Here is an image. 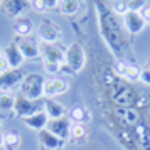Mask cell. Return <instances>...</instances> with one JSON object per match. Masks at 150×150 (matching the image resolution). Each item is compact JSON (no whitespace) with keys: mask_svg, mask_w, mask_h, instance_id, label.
<instances>
[{"mask_svg":"<svg viewBox=\"0 0 150 150\" xmlns=\"http://www.w3.org/2000/svg\"><path fill=\"white\" fill-rule=\"evenodd\" d=\"M44 84H46L44 76L39 74V73H30V74L24 76L19 89H21V95L25 96V98L42 100L44 98Z\"/></svg>","mask_w":150,"mask_h":150,"instance_id":"6da1fadb","label":"cell"},{"mask_svg":"<svg viewBox=\"0 0 150 150\" xmlns=\"http://www.w3.org/2000/svg\"><path fill=\"white\" fill-rule=\"evenodd\" d=\"M84 64H86V54L83 46L79 42H71L64 51V66L74 74L84 68Z\"/></svg>","mask_w":150,"mask_h":150,"instance_id":"7a4b0ae2","label":"cell"},{"mask_svg":"<svg viewBox=\"0 0 150 150\" xmlns=\"http://www.w3.org/2000/svg\"><path fill=\"white\" fill-rule=\"evenodd\" d=\"M42 110H44V98L42 100H30V98H25L22 95H15L14 113L17 116L25 118V116H30L37 111H42Z\"/></svg>","mask_w":150,"mask_h":150,"instance_id":"3957f363","label":"cell"},{"mask_svg":"<svg viewBox=\"0 0 150 150\" xmlns=\"http://www.w3.org/2000/svg\"><path fill=\"white\" fill-rule=\"evenodd\" d=\"M15 42H17V46H19L25 61H39V59H42L41 47H39V44L34 39H30V37H17Z\"/></svg>","mask_w":150,"mask_h":150,"instance_id":"277c9868","label":"cell"},{"mask_svg":"<svg viewBox=\"0 0 150 150\" xmlns=\"http://www.w3.org/2000/svg\"><path fill=\"white\" fill-rule=\"evenodd\" d=\"M0 7L7 17L17 19L25 15V12L30 8V0H4Z\"/></svg>","mask_w":150,"mask_h":150,"instance_id":"5b68a950","label":"cell"},{"mask_svg":"<svg viewBox=\"0 0 150 150\" xmlns=\"http://www.w3.org/2000/svg\"><path fill=\"white\" fill-rule=\"evenodd\" d=\"M39 39H41V42L56 44L61 39V27L52 21H47V19L42 21L39 24Z\"/></svg>","mask_w":150,"mask_h":150,"instance_id":"8992f818","label":"cell"},{"mask_svg":"<svg viewBox=\"0 0 150 150\" xmlns=\"http://www.w3.org/2000/svg\"><path fill=\"white\" fill-rule=\"evenodd\" d=\"M22 79H24V74L21 73V69H7L5 73L0 74V91L10 93L12 89L21 86Z\"/></svg>","mask_w":150,"mask_h":150,"instance_id":"52a82bcc","label":"cell"},{"mask_svg":"<svg viewBox=\"0 0 150 150\" xmlns=\"http://www.w3.org/2000/svg\"><path fill=\"white\" fill-rule=\"evenodd\" d=\"M2 54H4L5 59H7V64H8L10 69H21V66L24 64V61H25L15 41L8 42L7 46L2 49Z\"/></svg>","mask_w":150,"mask_h":150,"instance_id":"ba28073f","label":"cell"},{"mask_svg":"<svg viewBox=\"0 0 150 150\" xmlns=\"http://www.w3.org/2000/svg\"><path fill=\"white\" fill-rule=\"evenodd\" d=\"M39 47H41V57H42V61L64 64V51H62L57 44L41 42V44H39Z\"/></svg>","mask_w":150,"mask_h":150,"instance_id":"9c48e42d","label":"cell"},{"mask_svg":"<svg viewBox=\"0 0 150 150\" xmlns=\"http://www.w3.org/2000/svg\"><path fill=\"white\" fill-rule=\"evenodd\" d=\"M69 89V83L64 79V78H51V79H46V84H44V98H54L57 95H62Z\"/></svg>","mask_w":150,"mask_h":150,"instance_id":"30bf717a","label":"cell"},{"mask_svg":"<svg viewBox=\"0 0 150 150\" xmlns=\"http://www.w3.org/2000/svg\"><path fill=\"white\" fill-rule=\"evenodd\" d=\"M71 120L68 116H62V118H57V120H49L47 128L52 135H56L59 140H66L69 137V132H71Z\"/></svg>","mask_w":150,"mask_h":150,"instance_id":"8fae6325","label":"cell"},{"mask_svg":"<svg viewBox=\"0 0 150 150\" xmlns=\"http://www.w3.org/2000/svg\"><path fill=\"white\" fill-rule=\"evenodd\" d=\"M123 24H125V29L133 35L140 34L145 27V21L142 19L140 12H132V10H128L123 15Z\"/></svg>","mask_w":150,"mask_h":150,"instance_id":"7c38bea8","label":"cell"},{"mask_svg":"<svg viewBox=\"0 0 150 150\" xmlns=\"http://www.w3.org/2000/svg\"><path fill=\"white\" fill-rule=\"evenodd\" d=\"M39 149L41 150H59L62 145V140H59L56 135H52L49 130H42L37 135Z\"/></svg>","mask_w":150,"mask_h":150,"instance_id":"4fadbf2b","label":"cell"},{"mask_svg":"<svg viewBox=\"0 0 150 150\" xmlns=\"http://www.w3.org/2000/svg\"><path fill=\"white\" fill-rule=\"evenodd\" d=\"M12 29L17 37H30V34L34 32V22L30 21L29 17L22 15V17H17L12 22Z\"/></svg>","mask_w":150,"mask_h":150,"instance_id":"5bb4252c","label":"cell"},{"mask_svg":"<svg viewBox=\"0 0 150 150\" xmlns=\"http://www.w3.org/2000/svg\"><path fill=\"white\" fill-rule=\"evenodd\" d=\"M22 122L25 123L29 128L35 130V132H42V130L47 128L49 116H47V113H46V111L42 110V111H37V113H34V115L22 118Z\"/></svg>","mask_w":150,"mask_h":150,"instance_id":"9a60e30c","label":"cell"},{"mask_svg":"<svg viewBox=\"0 0 150 150\" xmlns=\"http://www.w3.org/2000/svg\"><path fill=\"white\" fill-rule=\"evenodd\" d=\"M44 111L47 113L49 120H57V118L66 116L68 110L64 108V105H61L54 98H44Z\"/></svg>","mask_w":150,"mask_h":150,"instance_id":"2e32d148","label":"cell"},{"mask_svg":"<svg viewBox=\"0 0 150 150\" xmlns=\"http://www.w3.org/2000/svg\"><path fill=\"white\" fill-rule=\"evenodd\" d=\"M21 143H22V137L15 130H10L4 135V149L5 150H19Z\"/></svg>","mask_w":150,"mask_h":150,"instance_id":"e0dca14e","label":"cell"},{"mask_svg":"<svg viewBox=\"0 0 150 150\" xmlns=\"http://www.w3.org/2000/svg\"><path fill=\"white\" fill-rule=\"evenodd\" d=\"M15 105V95L12 93H0V113L10 115L14 111Z\"/></svg>","mask_w":150,"mask_h":150,"instance_id":"ac0fdd59","label":"cell"},{"mask_svg":"<svg viewBox=\"0 0 150 150\" xmlns=\"http://www.w3.org/2000/svg\"><path fill=\"white\" fill-rule=\"evenodd\" d=\"M57 8L62 15H74L79 10V0H59Z\"/></svg>","mask_w":150,"mask_h":150,"instance_id":"d6986e66","label":"cell"},{"mask_svg":"<svg viewBox=\"0 0 150 150\" xmlns=\"http://www.w3.org/2000/svg\"><path fill=\"white\" fill-rule=\"evenodd\" d=\"M88 118H89L88 111H86V108H83V106H74V108L69 111V120L73 123H86Z\"/></svg>","mask_w":150,"mask_h":150,"instance_id":"ffe728a7","label":"cell"},{"mask_svg":"<svg viewBox=\"0 0 150 150\" xmlns=\"http://www.w3.org/2000/svg\"><path fill=\"white\" fill-rule=\"evenodd\" d=\"M69 137H71V138H74V140L84 138V137H86V125H84V123H71V132H69Z\"/></svg>","mask_w":150,"mask_h":150,"instance_id":"44dd1931","label":"cell"},{"mask_svg":"<svg viewBox=\"0 0 150 150\" xmlns=\"http://www.w3.org/2000/svg\"><path fill=\"white\" fill-rule=\"evenodd\" d=\"M140 71H142V68H138L135 64H128L127 66V73H125V79L128 83L140 81Z\"/></svg>","mask_w":150,"mask_h":150,"instance_id":"7402d4cb","label":"cell"},{"mask_svg":"<svg viewBox=\"0 0 150 150\" xmlns=\"http://www.w3.org/2000/svg\"><path fill=\"white\" fill-rule=\"evenodd\" d=\"M42 64H44V71H46L47 74H51L52 78H54L56 74H59V73H61L62 64H57V62H49V61H42Z\"/></svg>","mask_w":150,"mask_h":150,"instance_id":"603a6c76","label":"cell"},{"mask_svg":"<svg viewBox=\"0 0 150 150\" xmlns=\"http://www.w3.org/2000/svg\"><path fill=\"white\" fill-rule=\"evenodd\" d=\"M113 12L116 15H122L123 17L128 12V2L127 0H116V2H113Z\"/></svg>","mask_w":150,"mask_h":150,"instance_id":"cb8c5ba5","label":"cell"},{"mask_svg":"<svg viewBox=\"0 0 150 150\" xmlns=\"http://www.w3.org/2000/svg\"><path fill=\"white\" fill-rule=\"evenodd\" d=\"M127 2H128V10L132 12H140L147 5V0H127Z\"/></svg>","mask_w":150,"mask_h":150,"instance_id":"d4e9b609","label":"cell"},{"mask_svg":"<svg viewBox=\"0 0 150 150\" xmlns=\"http://www.w3.org/2000/svg\"><path fill=\"white\" fill-rule=\"evenodd\" d=\"M127 66H128V62H125V61H118L115 64V73L120 78H125V73H127Z\"/></svg>","mask_w":150,"mask_h":150,"instance_id":"484cf974","label":"cell"},{"mask_svg":"<svg viewBox=\"0 0 150 150\" xmlns=\"http://www.w3.org/2000/svg\"><path fill=\"white\" fill-rule=\"evenodd\" d=\"M140 81H142L143 84L150 86V68H147V66L142 68V71H140Z\"/></svg>","mask_w":150,"mask_h":150,"instance_id":"4316f807","label":"cell"},{"mask_svg":"<svg viewBox=\"0 0 150 150\" xmlns=\"http://www.w3.org/2000/svg\"><path fill=\"white\" fill-rule=\"evenodd\" d=\"M30 7L34 8L35 12H46V7H44L42 0H30Z\"/></svg>","mask_w":150,"mask_h":150,"instance_id":"83f0119b","label":"cell"},{"mask_svg":"<svg viewBox=\"0 0 150 150\" xmlns=\"http://www.w3.org/2000/svg\"><path fill=\"white\" fill-rule=\"evenodd\" d=\"M140 15H142V19L145 21V24H150V5L149 4L140 10Z\"/></svg>","mask_w":150,"mask_h":150,"instance_id":"f1b7e54d","label":"cell"},{"mask_svg":"<svg viewBox=\"0 0 150 150\" xmlns=\"http://www.w3.org/2000/svg\"><path fill=\"white\" fill-rule=\"evenodd\" d=\"M42 4H44L46 10H54L59 5V0H42Z\"/></svg>","mask_w":150,"mask_h":150,"instance_id":"f546056e","label":"cell"},{"mask_svg":"<svg viewBox=\"0 0 150 150\" xmlns=\"http://www.w3.org/2000/svg\"><path fill=\"white\" fill-rule=\"evenodd\" d=\"M7 69H10V68H8V64H7V59L4 57V54H0V74H2V73H5Z\"/></svg>","mask_w":150,"mask_h":150,"instance_id":"4dcf8cb0","label":"cell"},{"mask_svg":"<svg viewBox=\"0 0 150 150\" xmlns=\"http://www.w3.org/2000/svg\"><path fill=\"white\" fill-rule=\"evenodd\" d=\"M4 135H5V133L0 132V149H4Z\"/></svg>","mask_w":150,"mask_h":150,"instance_id":"1f68e13d","label":"cell"},{"mask_svg":"<svg viewBox=\"0 0 150 150\" xmlns=\"http://www.w3.org/2000/svg\"><path fill=\"white\" fill-rule=\"evenodd\" d=\"M147 68H150V59H149V64H147Z\"/></svg>","mask_w":150,"mask_h":150,"instance_id":"d6a6232c","label":"cell"},{"mask_svg":"<svg viewBox=\"0 0 150 150\" xmlns=\"http://www.w3.org/2000/svg\"><path fill=\"white\" fill-rule=\"evenodd\" d=\"M2 2H4V0H0V5H2Z\"/></svg>","mask_w":150,"mask_h":150,"instance_id":"836d02e7","label":"cell"},{"mask_svg":"<svg viewBox=\"0 0 150 150\" xmlns=\"http://www.w3.org/2000/svg\"><path fill=\"white\" fill-rule=\"evenodd\" d=\"M0 127H2V120H0Z\"/></svg>","mask_w":150,"mask_h":150,"instance_id":"e575fe53","label":"cell"},{"mask_svg":"<svg viewBox=\"0 0 150 150\" xmlns=\"http://www.w3.org/2000/svg\"><path fill=\"white\" fill-rule=\"evenodd\" d=\"M0 54H2V51H0Z\"/></svg>","mask_w":150,"mask_h":150,"instance_id":"d590c367","label":"cell"}]
</instances>
